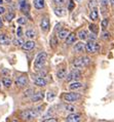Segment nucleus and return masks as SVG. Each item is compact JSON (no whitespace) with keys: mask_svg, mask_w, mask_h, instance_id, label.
Returning a JSON list of instances; mask_svg holds the SVG:
<instances>
[{"mask_svg":"<svg viewBox=\"0 0 114 122\" xmlns=\"http://www.w3.org/2000/svg\"><path fill=\"white\" fill-rule=\"evenodd\" d=\"M2 26H3V23H2V20L0 19V29L2 28Z\"/></svg>","mask_w":114,"mask_h":122,"instance_id":"45","label":"nucleus"},{"mask_svg":"<svg viewBox=\"0 0 114 122\" xmlns=\"http://www.w3.org/2000/svg\"><path fill=\"white\" fill-rule=\"evenodd\" d=\"M34 84H35L36 86L43 87V86H45V85H46V80L44 79V78H41V77L36 78V79L34 80Z\"/></svg>","mask_w":114,"mask_h":122,"instance_id":"15","label":"nucleus"},{"mask_svg":"<svg viewBox=\"0 0 114 122\" xmlns=\"http://www.w3.org/2000/svg\"><path fill=\"white\" fill-rule=\"evenodd\" d=\"M74 51L75 52H82V51H84V43H82V42H78V43H76V44L74 45Z\"/></svg>","mask_w":114,"mask_h":122,"instance_id":"16","label":"nucleus"},{"mask_svg":"<svg viewBox=\"0 0 114 122\" xmlns=\"http://www.w3.org/2000/svg\"><path fill=\"white\" fill-rule=\"evenodd\" d=\"M78 37H79V39H81V40L86 39V37H88V32H86L85 30H81V31L78 32Z\"/></svg>","mask_w":114,"mask_h":122,"instance_id":"26","label":"nucleus"},{"mask_svg":"<svg viewBox=\"0 0 114 122\" xmlns=\"http://www.w3.org/2000/svg\"><path fill=\"white\" fill-rule=\"evenodd\" d=\"M15 15H15V12H13V11H10L7 15H6V20H7L8 22H10L11 20H12L13 18H15Z\"/></svg>","mask_w":114,"mask_h":122,"instance_id":"37","label":"nucleus"},{"mask_svg":"<svg viewBox=\"0 0 114 122\" xmlns=\"http://www.w3.org/2000/svg\"><path fill=\"white\" fill-rule=\"evenodd\" d=\"M100 45L98 43H95L93 41H88L86 44L84 45V49L86 50L89 53H95V52H98L100 51Z\"/></svg>","mask_w":114,"mask_h":122,"instance_id":"4","label":"nucleus"},{"mask_svg":"<svg viewBox=\"0 0 114 122\" xmlns=\"http://www.w3.org/2000/svg\"><path fill=\"white\" fill-rule=\"evenodd\" d=\"M108 23H109V21H108V19H104L103 21H102V24H101V26H102V29H103V31L105 30L107 27H108Z\"/></svg>","mask_w":114,"mask_h":122,"instance_id":"35","label":"nucleus"},{"mask_svg":"<svg viewBox=\"0 0 114 122\" xmlns=\"http://www.w3.org/2000/svg\"><path fill=\"white\" fill-rule=\"evenodd\" d=\"M44 0H34V7L36 9H42L44 7Z\"/></svg>","mask_w":114,"mask_h":122,"instance_id":"20","label":"nucleus"},{"mask_svg":"<svg viewBox=\"0 0 114 122\" xmlns=\"http://www.w3.org/2000/svg\"><path fill=\"white\" fill-rule=\"evenodd\" d=\"M16 35H18V38H22L23 36V29L22 27H19L18 30H16Z\"/></svg>","mask_w":114,"mask_h":122,"instance_id":"38","label":"nucleus"},{"mask_svg":"<svg viewBox=\"0 0 114 122\" xmlns=\"http://www.w3.org/2000/svg\"><path fill=\"white\" fill-rule=\"evenodd\" d=\"M82 87V83L81 82H78V81H76V82H73L69 85V88L71 90H76V89H79Z\"/></svg>","mask_w":114,"mask_h":122,"instance_id":"23","label":"nucleus"},{"mask_svg":"<svg viewBox=\"0 0 114 122\" xmlns=\"http://www.w3.org/2000/svg\"><path fill=\"white\" fill-rule=\"evenodd\" d=\"M80 75H81L80 71L78 69H74L66 76V80L68 81V82H71V81H74L76 79H78V78L80 77Z\"/></svg>","mask_w":114,"mask_h":122,"instance_id":"7","label":"nucleus"},{"mask_svg":"<svg viewBox=\"0 0 114 122\" xmlns=\"http://www.w3.org/2000/svg\"><path fill=\"white\" fill-rule=\"evenodd\" d=\"M16 84L19 87H25L28 84V78L26 76H19L16 79Z\"/></svg>","mask_w":114,"mask_h":122,"instance_id":"8","label":"nucleus"},{"mask_svg":"<svg viewBox=\"0 0 114 122\" xmlns=\"http://www.w3.org/2000/svg\"><path fill=\"white\" fill-rule=\"evenodd\" d=\"M68 34H69V31L67 29H61L59 31V33H58V37L60 39H66V37L68 36Z\"/></svg>","mask_w":114,"mask_h":122,"instance_id":"19","label":"nucleus"},{"mask_svg":"<svg viewBox=\"0 0 114 122\" xmlns=\"http://www.w3.org/2000/svg\"><path fill=\"white\" fill-rule=\"evenodd\" d=\"M107 5H108V0H101V7H102V12L106 13L108 8H107Z\"/></svg>","mask_w":114,"mask_h":122,"instance_id":"25","label":"nucleus"},{"mask_svg":"<svg viewBox=\"0 0 114 122\" xmlns=\"http://www.w3.org/2000/svg\"><path fill=\"white\" fill-rule=\"evenodd\" d=\"M11 122H18V121H16V120H13V121H11Z\"/></svg>","mask_w":114,"mask_h":122,"instance_id":"49","label":"nucleus"},{"mask_svg":"<svg viewBox=\"0 0 114 122\" xmlns=\"http://www.w3.org/2000/svg\"><path fill=\"white\" fill-rule=\"evenodd\" d=\"M46 60H47V53H46V52H40V53H38V56H36L35 62H34L35 69H37V70L42 69V67L44 66V64L46 63Z\"/></svg>","mask_w":114,"mask_h":122,"instance_id":"2","label":"nucleus"},{"mask_svg":"<svg viewBox=\"0 0 114 122\" xmlns=\"http://www.w3.org/2000/svg\"><path fill=\"white\" fill-rule=\"evenodd\" d=\"M52 2L58 6H64L68 3V0H52Z\"/></svg>","mask_w":114,"mask_h":122,"instance_id":"27","label":"nucleus"},{"mask_svg":"<svg viewBox=\"0 0 114 122\" xmlns=\"http://www.w3.org/2000/svg\"><path fill=\"white\" fill-rule=\"evenodd\" d=\"M33 93H34V89H33V88H28V89L25 90L24 97H30L33 96Z\"/></svg>","mask_w":114,"mask_h":122,"instance_id":"29","label":"nucleus"},{"mask_svg":"<svg viewBox=\"0 0 114 122\" xmlns=\"http://www.w3.org/2000/svg\"><path fill=\"white\" fill-rule=\"evenodd\" d=\"M5 12V8L3 6H0V15H3Z\"/></svg>","mask_w":114,"mask_h":122,"instance_id":"43","label":"nucleus"},{"mask_svg":"<svg viewBox=\"0 0 114 122\" xmlns=\"http://www.w3.org/2000/svg\"><path fill=\"white\" fill-rule=\"evenodd\" d=\"M89 18L93 22H96L97 20H98V18H99V12H98V9H97V7L92 9V12H90V15H89Z\"/></svg>","mask_w":114,"mask_h":122,"instance_id":"18","label":"nucleus"},{"mask_svg":"<svg viewBox=\"0 0 114 122\" xmlns=\"http://www.w3.org/2000/svg\"><path fill=\"white\" fill-rule=\"evenodd\" d=\"M19 6H20V9H21L24 15H30V5H29V3L27 2V0H19Z\"/></svg>","mask_w":114,"mask_h":122,"instance_id":"6","label":"nucleus"},{"mask_svg":"<svg viewBox=\"0 0 114 122\" xmlns=\"http://www.w3.org/2000/svg\"><path fill=\"white\" fill-rule=\"evenodd\" d=\"M6 2H11V0H5Z\"/></svg>","mask_w":114,"mask_h":122,"instance_id":"48","label":"nucleus"},{"mask_svg":"<svg viewBox=\"0 0 114 122\" xmlns=\"http://www.w3.org/2000/svg\"><path fill=\"white\" fill-rule=\"evenodd\" d=\"M76 41V36L74 33H71V34H68V36L66 37V44L67 45H70L72 43H74Z\"/></svg>","mask_w":114,"mask_h":122,"instance_id":"13","label":"nucleus"},{"mask_svg":"<svg viewBox=\"0 0 114 122\" xmlns=\"http://www.w3.org/2000/svg\"><path fill=\"white\" fill-rule=\"evenodd\" d=\"M43 122H59L56 118H48V119H45Z\"/></svg>","mask_w":114,"mask_h":122,"instance_id":"42","label":"nucleus"},{"mask_svg":"<svg viewBox=\"0 0 114 122\" xmlns=\"http://www.w3.org/2000/svg\"><path fill=\"white\" fill-rule=\"evenodd\" d=\"M0 43L3 45H8L10 43V40L5 34H0Z\"/></svg>","mask_w":114,"mask_h":122,"instance_id":"17","label":"nucleus"},{"mask_svg":"<svg viewBox=\"0 0 114 122\" xmlns=\"http://www.w3.org/2000/svg\"><path fill=\"white\" fill-rule=\"evenodd\" d=\"M89 64V57L88 56H81V57H77L73 62V66L77 69L79 68H84Z\"/></svg>","mask_w":114,"mask_h":122,"instance_id":"3","label":"nucleus"},{"mask_svg":"<svg viewBox=\"0 0 114 122\" xmlns=\"http://www.w3.org/2000/svg\"><path fill=\"white\" fill-rule=\"evenodd\" d=\"M40 27H41L42 31L44 32H47L49 30V27H51V22H49V19L48 18H43L42 21H41V24H40Z\"/></svg>","mask_w":114,"mask_h":122,"instance_id":"9","label":"nucleus"},{"mask_svg":"<svg viewBox=\"0 0 114 122\" xmlns=\"http://www.w3.org/2000/svg\"><path fill=\"white\" fill-rule=\"evenodd\" d=\"M110 4H111V6L114 7V0H110Z\"/></svg>","mask_w":114,"mask_h":122,"instance_id":"44","label":"nucleus"},{"mask_svg":"<svg viewBox=\"0 0 114 122\" xmlns=\"http://www.w3.org/2000/svg\"><path fill=\"white\" fill-rule=\"evenodd\" d=\"M97 5H98V0H90L89 3H88V7L90 9L97 7Z\"/></svg>","mask_w":114,"mask_h":122,"instance_id":"31","label":"nucleus"},{"mask_svg":"<svg viewBox=\"0 0 114 122\" xmlns=\"http://www.w3.org/2000/svg\"><path fill=\"white\" fill-rule=\"evenodd\" d=\"M34 46H35V42L31 39H29L28 41L24 42V44L22 45L23 49H25V50H31L32 48H34Z\"/></svg>","mask_w":114,"mask_h":122,"instance_id":"12","label":"nucleus"},{"mask_svg":"<svg viewBox=\"0 0 114 122\" xmlns=\"http://www.w3.org/2000/svg\"><path fill=\"white\" fill-rule=\"evenodd\" d=\"M24 40H23L22 38H18V39H15L13 40V44L18 45V46H22L23 44H24Z\"/></svg>","mask_w":114,"mask_h":122,"instance_id":"32","label":"nucleus"},{"mask_svg":"<svg viewBox=\"0 0 114 122\" xmlns=\"http://www.w3.org/2000/svg\"><path fill=\"white\" fill-rule=\"evenodd\" d=\"M80 118H81V116H80L79 114L73 112V113L68 115V117H67V119H66V122H79Z\"/></svg>","mask_w":114,"mask_h":122,"instance_id":"10","label":"nucleus"},{"mask_svg":"<svg viewBox=\"0 0 114 122\" xmlns=\"http://www.w3.org/2000/svg\"><path fill=\"white\" fill-rule=\"evenodd\" d=\"M75 1H77V2H81L82 0H75Z\"/></svg>","mask_w":114,"mask_h":122,"instance_id":"47","label":"nucleus"},{"mask_svg":"<svg viewBox=\"0 0 114 122\" xmlns=\"http://www.w3.org/2000/svg\"><path fill=\"white\" fill-rule=\"evenodd\" d=\"M89 41H93V40L97 39V34L95 33H90V34H88V37H86Z\"/></svg>","mask_w":114,"mask_h":122,"instance_id":"34","label":"nucleus"},{"mask_svg":"<svg viewBox=\"0 0 114 122\" xmlns=\"http://www.w3.org/2000/svg\"><path fill=\"white\" fill-rule=\"evenodd\" d=\"M18 24H20V25L24 26L27 24V19L25 18V16H21L20 19H18Z\"/></svg>","mask_w":114,"mask_h":122,"instance_id":"33","label":"nucleus"},{"mask_svg":"<svg viewBox=\"0 0 114 122\" xmlns=\"http://www.w3.org/2000/svg\"><path fill=\"white\" fill-rule=\"evenodd\" d=\"M43 97H44V93H43L42 91H37V92L33 93V96L31 97V100H32L33 103H36V102L42 101Z\"/></svg>","mask_w":114,"mask_h":122,"instance_id":"11","label":"nucleus"},{"mask_svg":"<svg viewBox=\"0 0 114 122\" xmlns=\"http://www.w3.org/2000/svg\"><path fill=\"white\" fill-rule=\"evenodd\" d=\"M89 30H90V32L92 33H95V34H98V31H99V29H98V26L96 25V24H89Z\"/></svg>","mask_w":114,"mask_h":122,"instance_id":"28","label":"nucleus"},{"mask_svg":"<svg viewBox=\"0 0 114 122\" xmlns=\"http://www.w3.org/2000/svg\"><path fill=\"white\" fill-rule=\"evenodd\" d=\"M53 11H55V15H58V16H64L65 15V9H64V6H57L53 9Z\"/></svg>","mask_w":114,"mask_h":122,"instance_id":"14","label":"nucleus"},{"mask_svg":"<svg viewBox=\"0 0 114 122\" xmlns=\"http://www.w3.org/2000/svg\"><path fill=\"white\" fill-rule=\"evenodd\" d=\"M65 108H66V110H67V111L71 112V113H73V112H75V110H76V108H75L74 106H71V105H66Z\"/></svg>","mask_w":114,"mask_h":122,"instance_id":"36","label":"nucleus"},{"mask_svg":"<svg viewBox=\"0 0 114 122\" xmlns=\"http://www.w3.org/2000/svg\"><path fill=\"white\" fill-rule=\"evenodd\" d=\"M56 44H57V39H56V37L52 35L51 37V45H52V47H53Z\"/></svg>","mask_w":114,"mask_h":122,"instance_id":"40","label":"nucleus"},{"mask_svg":"<svg viewBox=\"0 0 114 122\" xmlns=\"http://www.w3.org/2000/svg\"><path fill=\"white\" fill-rule=\"evenodd\" d=\"M74 7H75V3H74V2H73L72 0H71V1L69 2V4H68V9H69L70 11H72L73 9H74Z\"/></svg>","mask_w":114,"mask_h":122,"instance_id":"39","label":"nucleus"},{"mask_svg":"<svg viewBox=\"0 0 114 122\" xmlns=\"http://www.w3.org/2000/svg\"><path fill=\"white\" fill-rule=\"evenodd\" d=\"M2 84L4 85L6 88H8V87H10L11 86V84H12V81L11 79H9V78H3L2 79Z\"/></svg>","mask_w":114,"mask_h":122,"instance_id":"24","label":"nucleus"},{"mask_svg":"<svg viewBox=\"0 0 114 122\" xmlns=\"http://www.w3.org/2000/svg\"><path fill=\"white\" fill-rule=\"evenodd\" d=\"M102 38H103V39H105V40L109 39V38H110V33H109V32H104V33H103Z\"/></svg>","mask_w":114,"mask_h":122,"instance_id":"41","label":"nucleus"},{"mask_svg":"<svg viewBox=\"0 0 114 122\" xmlns=\"http://www.w3.org/2000/svg\"><path fill=\"white\" fill-rule=\"evenodd\" d=\"M26 37L27 38H29V39H33V38H35L36 37V32H35V30L34 29H28L26 31Z\"/></svg>","mask_w":114,"mask_h":122,"instance_id":"21","label":"nucleus"},{"mask_svg":"<svg viewBox=\"0 0 114 122\" xmlns=\"http://www.w3.org/2000/svg\"><path fill=\"white\" fill-rule=\"evenodd\" d=\"M2 3H3V0H0V5H1Z\"/></svg>","mask_w":114,"mask_h":122,"instance_id":"46","label":"nucleus"},{"mask_svg":"<svg viewBox=\"0 0 114 122\" xmlns=\"http://www.w3.org/2000/svg\"><path fill=\"white\" fill-rule=\"evenodd\" d=\"M42 112V107L39 108H34V109H28L25 110L21 113V117L25 120H30V119H34L38 116V115Z\"/></svg>","mask_w":114,"mask_h":122,"instance_id":"1","label":"nucleus"},{"mask_svg":"<svg viewBox=\"0 0 114 122\" xmlns=\"http://www.w3.org/2000/svg\"><path fill=\"white\" fill-rule=\"evenodd\" d=\"M55 97H56V93L52 92V91H48V92L46 93V100L49 101V102H52V100H55Z\"/></svg>","mask_w":114,"mask_h":122,"instance_id":"30","label":"nucleus"},{"mask_svg":"<svg viewBox=\"0 0 114 122\" xmlns=\"http://www.w3.org/2000/svg\"><path fill=\"white\" fill-rule=\"evenodd\" d=\"M63 99L66 102H68V103H74V102L78 101L80 99V96L75 92H67L65 94H63Z\"/></svg>","mask_w":114,"mask_h":122,"instance_id":"5","label":"nucleus"},{"mask_svg":"<svg viewBox=\"0 0 114 122\" xmlns=\"http://www.w3.org/2000/svg\"><path fill=\"white\" fill-rule=\"evenodd\" d=\"M57 76H58L59 79H64V78H66V76H67V70L65 69V68L60 69L58 72H57Z\"/></svg>","mask_w":114,"mask_h":122,"instance_id":"22","label":"nucleus"}]
</instances>
